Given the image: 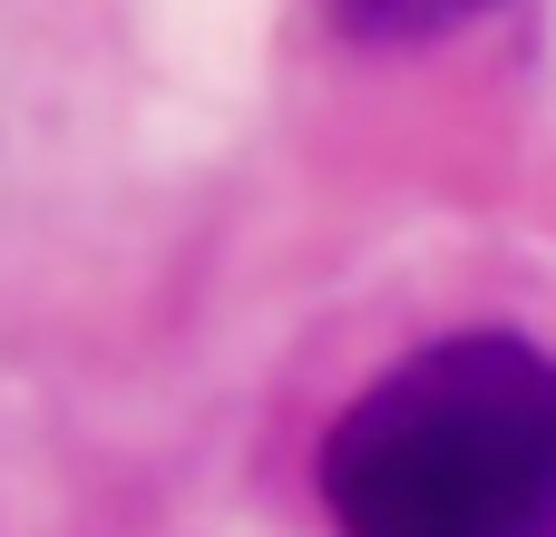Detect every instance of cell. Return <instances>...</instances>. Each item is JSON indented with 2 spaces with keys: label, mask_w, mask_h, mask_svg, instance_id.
I'll use <instances>...</instances> for the list:
<instances>
[{
  "label": "cell",
  "mask_w": 556,
  "mask_h": 537,
  "mask_svg": "<svg viewBox=\"0 0 556 537\" xmlns=\"http://www.w3.org/2000/svg\"><path fill=\"white\" fill-rule=\"evenodd\" d=\"M342 537H556V352L528 333H440L323 440Z\"/></svg>",
  "instance_id": "cell-1"
},
{
  "label": "cell",
  "mask_w": 556,
  "mask_h": 537,
  "mask_svg": "<svg viewBox=\"0 0 556 537\" xmlns=\"http://www.w3.org/2000/svg\"><path fill=\"white\" fill-rule=\"evenodd\" d=\"M352 39H381V49H410V39H440V29H469L479 10L498 0H323Z\"/></svg>",
  "instance_id": "cell-2"
}]
</instances>
